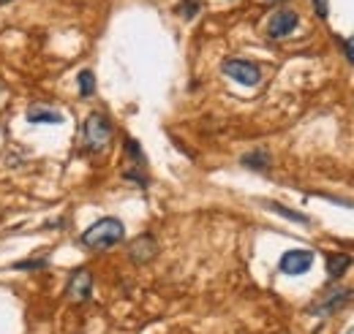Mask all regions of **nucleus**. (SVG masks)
Instances as JSON below:
<instances>
[{
    "mask_svg": "<svg viewBox=\"0 0 354 334\" xmlns=\"http://www.w3.org/2000/svg\"><path fill=\"white\" fill-rule=\"evenodd\" d=\"M123 237H126V226L118 217H101L80 237V242L88 250H106V248L118 245Z\"/></svg>",
    "mask_w": 354,
    "mask_h": 334,
    "instance_id": "f257e3e1",
    "label": "nucleus"
},
{
    "mask_svg": "<svg viewBox=\"0 0 354 334\" xmlns=\"http://www.w3.org/2000/svg\"><path fill=\"white\" fill-rule=\"evenodd\" d=\"M82 141H85V150L88 153H104L112 141V123L106 120V115L101 112H93L85 126H82Z\"/></svg>",
    "mask_w": 354,
    "mask_h": 334,
    "instance_id": "f03ea898",
    "label": "nucleus"
},
{
    "mask_svg": "<svg viewBox=\"0 0 354 334\" xmlns=\"http://www.w3.org/2000/svg\"><path fill=\"white\" fill-rule=\"evenodd\" d=\"M221 71L229 79H234L237 84H245V87H257V84L262 82V68L257 63H251V60H243V57L223 60Z\"/></svg>",
    "mask_w": 354,
    "mask_h": 334,
    "instance_id": "7ed1b4c3",
    "label": "nucleus"
},
{
    "mask_svg": "<svg viewBox=\"0 0 354 334\" xmlns=\"http://www.w3.org/2000/svg\"><path fill=\"white\" fill-rule=\"evenodd\" d=\"M297 25H300L297 11H292V8H278V11L267 19V36H270V39H286V36H292V33L297 30Z\"/></svg>",
    "mask_w": 354,
    "mask_h": 334,
    "instance_id": "20e7f679",
    "label": "nucleus"
},
{
    "mask_svg": "<svg viewBox=\"0 0 354 334\" xmlns=\"http://www.w3.org/2000/svg\"><path fill=\"white\" fill-rule=\"evenodd\" d=\"M90 291H93V275H90L85 266L74 269L68 275V283H66V296L71 302H88Z\"/></svg>",
    "mask_w": 354,
    "mask_h": 334,
    "instance_id": "39448f33",
    "label": "nucleus"
},
{
    "mask_svg": "<svg viewBox=\"0 0 354 334\" xmlns=\"http://www.w3.org/2000/svg\"><path fill=\"white\" fill-rule=\"evenodd\" d=\"M310 266H313V253L310 250H286L281 255V264H278V269L283 275H306Z\"/></svg>",
    "mask_w": 354,
    "mask_h": 334,
    "instance_id": "423d86ee",
    "label": "nucleus"
},
{
    "mask_svg": "<svg viewBox=\"0 0 354 334\" xmlns=\"http://www.w3.org/2000/svg\"><path fill=\"white\" fill-rule=\"evenodd\" d=\"M349 296H352L349 288H338V291L327 293L324 299H319L316 304H310V313H313V315H330V313H335Z\"/></svg>",
    "mask_w": 354,
    "mask_h": 334,
    "instance_id": "0eeeda50",
    "label": "nucleus"
},
{
    "mask_svg": "<svg viewBox=\"0 0 354 334\" xmlns=\"http://www.w3.org/2000/svg\"><path fill=\"white\" fill-rule=\"evenodd\" d=\"M129 253H131V258L136 261V264H147L150 258H156V253H158V242H156L150 234H142V237H136V239L131 242Z\"/></svg>",
    "mask_w": 354,
    "mask_h": 334,
    "instance_id": "6e6552de",
    "label": "nucleus"
},
{
    "mask_svg": "<svg viewBox=\"0 0 354 334\" xmlns=\"http://www.w3.org/2000/svg\"><path fill=\"white\" fill-rule=\"evenodd\" d=\"M28 123H33V126H60L63 115L49 109V106H30L28 109Z\"/></svg>",
    "mask_w": 354,
    "mask_h": 334,
    "instance_id": "1a4fd4ad",
    "label": "nucleus"
},
{
    "mask_svg": "<svg viewBox=\"0 0 354 334\" xmlns=\"http://www.w3.org/2000/svg\"><path fill=\"white\" fill-rule=\"evenodd\" d=\"M349 266H352V258H349L346 253H330V255H327V275H330L333 280H338Z\"/></svg>",
    "mask_w": 354,
    "mask_h": 334,
    "instance_id": "9d476101",
    "label": "nucleus"
},
{
    "mask_svg": "<svg viewBox=\"0 0 354 334\" xmlns=\"http://www.w3.org/2000/svg\"><path fill=\"white\" fill-rule=\"evenodd\" d=\"M267 209H272V212H278V215H283V217H289V220H295V223H308V215L281 207V204H275V202H267Z\"/></svg>",
    "mask_w": 354,
    "mask_h": 334,
    "instance_id": "9b49d317",
    "label": "nucleus"
},
{
    "mask_svg": "<svg viewBox=\"0 0 354 334\" xmlns=\"http://www.w3.org/2000/svg\"><path fill=\"white\" fill-rule=\"evenodd\" d=\"M199 8H202V3H196V0H180L177 3V14L185 19H194L199 14Z\"/></svg>",
    "mask_w": 354,
    "mask_h": 334,
    "instance_id": "f8f14e48",
    "label": "nucleus"
},
{
    "mask_svg": "<svg viewBox=\"0 0 354 334\" xmlns=\"http://www.w3.org/2000/svg\"><path fill=\"white\" fill-rule=\"evenodd\" d=\"M93 90H95V77H93V71H82V74H80V95H82V98H90Z\"/></svg>",
    "mask_w": 354,
    "mask_h": 334,
    "instance_id": "ddd939ff",
    "label": "nucleus"
},
{
    "mask_svg": "<svg viewBox=\"0 0 354 334\" xmlns=\"http://www.w3.org/2000/svg\"><path fill=\"white\" fill-rule=\"evenodd\" d=\"M243 164H245L248 168H267V164H270V161H267V153H262V150H259V153L245 155V158H243Z\"/></svg>",
    "mask_w": 354,
    "mask_h": 334,
    "instance_id": "4468645a",
    "label": "nucleus"
},
{
    "mask_svg": "<svg viewBox=\"0 0 354 334\" xmlns=\"http://www.w3.org/2000/svg\"><path fill=\"white\" fill-rule=\"evenodd\" d=\"M46 261L44 258H36V261H22V264H14V269H39V266H44Z\"/></svg>",
    "mask_w": 354,
    "mask_h": 334,
    "instance_id": "2eb2a0df",
    "label": "nucleus"
},
{
    "mask_svg": "<svg viewBox=\"0 0 354 334\" xmlns=\"http://www.w3.org/2000/svg\"><path fill=\"white\" fill-rule=\"evenodd\" d=\"M316 3V11H319V17H327L330 11H327V0H313Z\"/></svg>",
    "mask_w": 354,
    "mask_h": 334,
    "instance_id": "dca6fc26",
    "label": "nucleus"
},
{
    "mask_svg": "<svg viewBox=\"0 0 354 334\" xmlns=\"http://www.w3.org/2000/svg\"><path fill=\"white\" fill-rule=\"evenodd\" d=\"M344 52H346V57L354 63V39H349V41L344 43Z\"/></svg>",
    "mask_w": 354,
    "mask_h": 334,
    "instance_id": "f3484780",
    "label": "nucleus"
},
{
    "mask_svg": "<svg viewBox=\"0 0 354 334\" xmlns=\"http://www.w3.org/2000/svg\"><path fill=\"white\" fill-rule=\"evenodd\" d=\"M267 3H281V0H267Z\"/></svg>",
    "mask_w": 354,
    "mask_h": 334,
    "instance_id": "a211bd4d",
    "label": "nucleus"
},
{
    "mask_svg": "<svg viewBox=\"0 0 354 334\" xmlns=\"http://www.w3.org/2000/svg\"><path fill=\"white\" fill-rule=\"evenodd\" d=\"M344 334H354V329H352V332H344Z\"/></svg>",
    "mask_w": 354,
    "mask_h": 334,
    "instance_id": "6ab92c4d",
    "label": "nucleus"
},
{
    "mask_svg": "<svg viewBox=\"0 0 354 334\" xmlns=\"http://www.w3.org/2000/svg\"><path fill=\"white\" fill-rule=\"evenodd\" d=\"M0 3H6V0H0Z\"/></svg>",
    "mask_w": 354,
    "mask_h": 334,
    "instance_id": "aec40b11",
    "label": "nucleus"
}]
</instances>
